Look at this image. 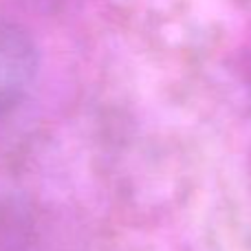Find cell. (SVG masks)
<instances>
[{"label": "cell", "mask_w": 251, "mask_h": 251, "mask_svg": "<svg viewBox=\"0 0 251 251\" xmlns=\"http://www.w3.org/2000/svg\"><path fill=\"white\" fill-rule=\"evenodd\" d=\"M38 73V49L20 25L0 18V119L20 106Z\"/></svg>", "instance_id": "1"}]
</instances>
